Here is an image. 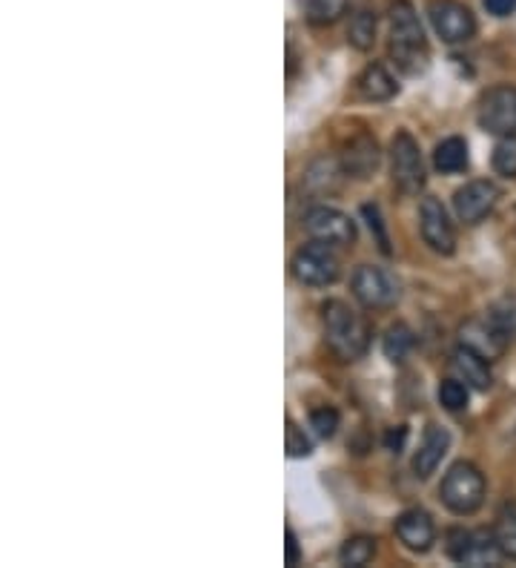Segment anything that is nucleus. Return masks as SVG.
<instances>
[{"label":"nucleus","instance_id":"nucleus-1","mask_svg":"<svg viewBox=\"0 0 516 568\" xmlns=\"http://www.w3.org/2000/svg\"><path fill=\"white\" fill-rule=\"evenodd\" d=\"M391 58L405 75H422L431 61L425 29L407 0H396L391 7Z\"/></svg>","mask_w":516,"mask_h":568},{"label":"nucleus","instance_id":"nucleus-2","mask_svg":"<svg viewBox=\"0 0 516 568\" xmlns=\"http://www.w3.org/2000/svg\"><path fill=\"white\" fill-rule=\"evenodd\" d=\"M324 333L327 345L342 362H356L365 356L371 333H367L365 320L353 313L344 302H327L324 305Z\"/></svg>","mask_w":516,"mask_h":568},{"label":"nucleus","instance_id":"nucleus-3","mask_svg":"<svg viewBox=\"0 0 516 568\" xmlns=\"http://www.w3.org/2000/svg\"><path fill=\"white\" fill-rule=\"evenodd\" d=\"M485 491H488L485 477H482L479 468L471 463H456L454 468L445 474L439 488L442 503H445L454 514H459V517L479 511V506L485 503Z\"/></svg>","mask_w":516,"mask_h":568},{"label":"nucleus","instance_id":"nucleus-4","mask_svg":"<svg viewBox=\"0 0 516 568\" xmlns=\"http://www.w3.org/2000/svg\"><path fill=\"white\" fill-rule=\"evenodd\" d=\"M459 339L465 347L494 362L505 354L508 342L514 339V322L505 320L503 313H494L488 320H471L462 325Z\"/></svg>","mask_w":516,"mask_h":568},{"label":"nucleus","instance_id":"nucleus-5","mask_svg":"<svg viewBox=\"0 0 516 568\" xmlns=\"http://www.w3.org/2000/svg\"><path fill=\"white\" fill-rule=\"evenodd\" d=\"M391 173L393 184L405 195H416L425 187V161L411 132H396L391 141Z\"/></svg>","mask_w":516,"mask_h":568},{"label":"nucleus","instance_id":"nucleus-6","mask_svg":"<svg viewBox=\"0 0 516 568\" xmlns=\"http://www.w3.org/2000/svg\"><path fill=\"white\" fill-rule=\"evenodd\" d=\"M447 551L462 566H496L503 560V548L496 542L494 531H451Z\"/></svg>","mask_w":516,"mask_h":568},{"label":"nucleus","instance_id":"nucleus-7","mask_svg":"<svg viewBox=\"0 0 516 568\" xmlns=\"http://www.w3.org/2000/svg\"><path fill=\"white\" fill-rule=\"evenodd\" d=\"M427 18L434 23L436 36L445 43H465L476 32L474 12L459 0H431Z\"/></svg>","mask_w":516,"mask_h":568},{"label":"nucleus","instance_id":"nucleus-8","mask_svg":"<svg viewBox=\"0 0 516 568\" xmlns=\"http://www.w3.org/2000/svg\"><path fill=\"white\" fill-rule=\"evenodd\" d=\"M293 273L307 287H327L338 278V258L331 244L313 242L302 247L293 258Z\"/></svg>","mask_w":516,"mask_h":568},{"label":"nucleus","instance_id":"nucleus-9","mask_svg":"<svg viewBox=\"0 0 516 568\" xmlns=\"http://www.w3.org/2000/svg\"><path fill=\"white\" fill-rule=\"evenodd\" d=\"M353 296L362 302L365 307L373 311H382V307L396 305L399 298V284L382 267H373V264H362L356 273H353Z\"/></svg>","mask_w":516,"mask_h":568},{"label":"nucleus","instance_id":"nucleus-10","mask_svg":"<svg viewBox=\"0 0 516 568\" xmlns=\"http://www.w3.org/2000/svg\"><path fill=\"white\" fill-rule=\"evenodd\" d=\"M479 124L490 135L510 139L516 135V90L514 87H494L479 104Z\"/></svg>","mask_w":516,"mask_h":568},{"label":"nucleus","instance_id":"nucleus-11","mask_svg":"<svg viewBox=\"0 0 516 568\" xmlns=\"http://www.w3.org/2000/svg\"><path fill=\"white\" fill-rule=\"evenodd\" d=\"M304 227L316 242L331 244V247H347L356 242V227L351 215H344L336 207H313L304 215Z\"/></svg>","mask_w":516,"mask_h":568},{"label":"nucleus","instance_id":"nucleus-12","mask_svg":"<svg viewBox=\"0 0 516 568\" xmlns=\"http://www.w3.org/2000/svg\"><path fill=\"white\" fill-rule=\"evenodd\" d=\"M496 202H499V190L494 181H471L454 195V210L459 215V222L479 224L485 215L494 213Z\"/></svg>","mask_w":516,"mask_h":568},{"label":"nucleus","instance_id":"nucleus-13","mask_svg":"<svg viewBox=\"0 0 516 568\" xmlns=\"http://www.w3.org/2000/svg\"><path fill=\"white\" fill-rule=\"evenodd\" d=\"M419 222H422V236H425L427 247L442 253V256H451L456 250V233L454 224L447 219L445 207L436 199H425L419 207Z\"/></svg>","mask_w":516,"mask_h":568},{"label":"nucleus","instance_id":"nucleus-14","mask_svg":"<svg viewBox=\"0 0 516 568\" xmlns=\"http://www.w3.org/2000/svg\"><path fill=\"white\" fill-rule=\"evenodd\" d=\"M378 159V144L373 135L362 132L356 139H351L344 144V153H342V170L344 175H353V179H367V175L376 173Z\"/></svg>","mask_w":516,"mask_h":568},{"label":"nucleus","instance_id":"nucleus-15","mask_svg":"<svg viewBox=\"0 0 516 568\" xmlns=\"http://www.w3.org/2000/svg\"><path fill=\"white\" fill-rule=\"evenodd\" d=\"M396 534H399V540L405 542V548L419 551V555H425L427 548L434 546L436 540L434 520H431V514L422 511V508H411V511L402 514L399 520H396Z\"/></svg>","mask_w":516,"mask_h":568},{"label":"nucleus","instance_id":"nucleus-16","mask_svg":"<svg viewBox=\"0 0 516 568\" xmlns=\"http://www.w3.org/2000/svg\"><path fill=\"white\" fill-rule=\"evenodd\" d=\"M447 448H451V434H447L442 425H431V428L425 430V439H422L416 457H413V471H416V477H431V474L439 468L442 459H445Z\"/></svg>","mask_w":516,"mask_h":568},{"label":"nucleus","instance_id":"nucleus-17","mask_svg":"<svg viewBox=\"0 0 516 568\" xmlns=\"http://www.w3.org/2000/svg\"><path fill=\"white\" fill-rule=\"evenodd\" d=\"M451 367H454L456 379L465 382L468 388L488 390L490 382H494V376H490L488 359L476 354V351H471V347H465V345H462L459 351H454V356H451Z\"/></svg>","mask_w":516,"mask_h":568},{"label":"nucleus","instance_id":"nucleus-18","mask_svg":"<svg viewBox=\"0 0 516 568\" xmlns=\"http://www.w3.org/2000/svg\"><path fill=\"white\" fill-rule=\"evenodd\" d=\"M358 95L365 98V101H373V104H382V101H391L396 92H399V83L391 72L382 67V63H371L356 81Z\"/></svg>","mask_w":516,"mask_h":568},{"label":"nucleus","instance_id":"nucleus-19","mask_svg":"<svg viewBox=\"0 0 516 568\" xmlns=\"http://www.w3.org/2000/svg\"><path fill=\"white\" fill-rule=\"evenodd\" d=\"M434 166L442 175H456L468 166V144L462 139H445L434 153Z\"/></svg>","mask_w":516,"mask_h":568},{"label":"nucleus","instance_id":"nucleus-20","mask_svg":"<svg viewBox=\"0 0 516 568\" xmlns=\"http://www.w3.org/2000/svg\"><path fill=\"white\" fill-rule=\"evenodd\" d=\"M347 38L358 52H367L376 43V14L371 9H356L351 14V27H347Z\"/></svg>","mask_w":516,"mask_h":568},{"label":"nucleus","instance_id":"nucleus-21","mask_svg":"<svg viewBox=\"0 0 516 568\" xmlns=\"http://www.w3.org/2000/svg\"><path fill=\"white\" fill-rule=\"evenodd\" d=\"M494 534L503 555L508 560H516V503H508V506H503V511L496 514Z\"/></svg>","mask_w":516,"mask_h":568},{"label":"nucleus","instance_id":"nucleus-22","mask_svg":"<svg viewBox=\"0 0 516 568\" xmlns=\"http://www.w3.org/2000/svg\"><path fill=\"white\" fill-rule=\"evenodd\" d=\"M373 557H376V540H371V537H351V540L342 546V551H338L342 566L351 568L367 566Z\"/></svg>","mask_w":516,"mask_h":568},{"label":"nucleus","instance_id":"nucleus-23","mask_svg":"<svg viewBox=\"0 0 516 568\" xmlns=\"http://www.w3.org/2000/svg\"><path fill=\"white\" fill-rule=\"evenodd\" d=\"M342 173H344V170L336 164V161L318 159L316 164L310 166L304 179H307L310 187L318 190V193H331V190H336V181H338V175H342Z\"/></svg>","mask_w":516,"mask_h":568},{"label":"nucleus","instance_id":"nucleus-24","mask_svg":"<svg viewBox=\"0 0 516 568\" xmlns=\"http://www.w3.org/2000/svg\"><path fill=\"white\" fill-rule=\"evenodd\" d=\"M347 9V0H304V12L310 23H333L338 21Z\"/></svg>","mask_w":516,"mask_h":568},{"label":"nucleus","instance_id":"nucleus-25","mask_svg":"<svg viewBox=\"0 0 516 568\" xmlns=\"http://www.w3.org/2000/svg\"><path fill=\"white\" fill-rule=\"evenodd\" d=\"M413 347V333L405 325H393L385 336V356L391 362H405Z\"/></svg>","mask_w":516,"mask_h":568},{"label":"nucleus","instance_id":"nucleus-26","mask_svg":"<svg viewBox=\"0 0 516 568\" xmlns=\"http://www.w3.org/2000/svg\"><path fill=\"white\" fill-rule=\"evenodd\" d=\"M494 170L505 179H516V135L503 139L494 150Z\"/></svg>","mask_w":516,"mask_h":568},{"label":"nucleus","instance_id":"nucleus-27","mask_svg":"<svg viewBox=\"0 0 516 568\" xmlns=\"http://www.w3.org/2000/svg\"><path fill=\"white\" fill-rule=\"evenodd\" d=\"M439 403L447 410H465L468 408V385H462V379H445L439 385Z\"/></svg>","mask_w":516,"mask_h":568},{"label":"nucleus","instance_id":"nucleus-28","mask_svg":"<svg viewBox=\"0 0 516 568\" xmlns=\"http://www.w3.org/2000/svg\"><path fill=\"white\" fill-rule=\"evenodd\" d=\"M310 425L316 428L318 437L327 439V437H333V434H336L338 414L333 408H318V410H313V414H310Z\"/></svg>","mask_w":516,"mask_h":568},{"label":"nucleus","instance_id":"nucleus-29","mask_svg":"<svg viewBox=\"0 0 516 568\" xmlns=\"http://www.w3.org/2000/svg\"><path fill=\"white\" fill-rule=\"evenodd\" d=\"M287 454L290 457H307L310 439L304 437V430L296 423H287Z\"/></svg>","mask_w":516,"mask_h":568},{"label":"nucleus","instance_id":"nucleus-30","mask_svg":"<svg viewBox=\"0 0 516 568\" xmlns=\"http://www.w3.org/2000/svg\"><path fill=\"white\" fill-rule=\"evenodd\" d=\"M362 213H365V219H367V227H371L373 233H376L378 247H382V253H391V247H387L385 227H382V219H378V207H376V204H365V207H362Z\"/></svg>","mask_w":516,"mask_h":568},{"label":"nucleus","instance_id":"nucleus-31","mask_svg":"<svg viewBox=\"0 0 516 568\" xmlns=\"http://www.w3.org/2000/svg\"><path fill=\"white\" fill-rule=\"evenodd\" d=\"M407 443V428L405 425H396V428H391L385 434V448L393 450V454H399L402 448H405Z\"/></svg>","mask_w":516,"mask_h":568},{"label":"nucleus","instance_id":"nucleus-32","mask_svg":"<svg viewBox=\"0 0 516 568\" xmlns=\"http://www.w3.org/2000/svg\"><path fill=\"white\" fill-rule=\"evenodd\" d=\"M482 3L494 18H508L516 12V0H482Z\"/></svg>","mask_w":516,"mask_h":568},{"label":"nucleus","instance_id":"nucleus-33","mask_svg":"<svg viewBox=\"0 0 516 568\" xmlns=\"http://www.w3.org/2000/svg\"><path fill=\"white\" fill-rule=\"evenodd\" d=\"M284 537H287V566H296V562L302 560V551H299L296 534H293V531H290V528H287V534H284Z\"/></svg>","mask_w":516,"mask_h":568}]
</instances>
